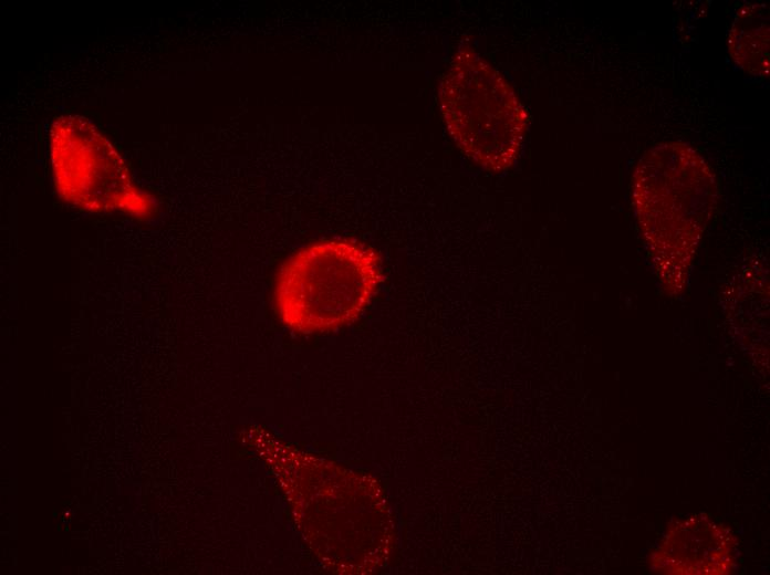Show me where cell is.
I'll return each instance as SVG.
<instances>
[{
  "instance_id": "6da1fadb",
  "label": "cell",
  "mask_w": 770,
  "mask_h": 575,
  "mask_svg": "<svg viewBox=\"0 0 770 575\" xmlns=\"http://www.w3.org/2000/svg\"><path fill=\"white\" fill-rule=\"evenodd\" d=\"M377 282L378 263L370 249L347 241L319 242L283 263L275 283V306L291 328L324 331L356 317Z\"/></svg>"
},
{
  "instance_id": "7a4b0ae2",
  "label": "cell",
  "mask_w": 770,
  "mask_h": 575,
  "mask_svg": "<svg viewBox=\"0 0 770 575\" xmlns=\"http://www.w3.org/2000/svg\"><path fill=\"white\" fill-rule=\"evenodd\" d=\"M447 130L472 161L491 170L508 168L519 156L527 112L506 79L477 54L460 55L439 87Z\"/></svg>"
},
{
  "instance_id": "3957f363",
  "label": "cell",
  "mask_w": 770,
  "mask_h": 575,
  "mask_svg": "<svg viewBox=\"0 0 770 575\" xmlns=\"http://www.w3.org/2000/svg\"><path fill=\"white\" fill-rule=\"evenodd\" d=\"M51 146L56 180L72 202L101 210L119 206L132 194L121 157L86 118H59Z\"/></svg>"
},
{
  "instance_id": "277c9868",
  "label": "cell",
  "mask_w": 770,
  "mask_h": 575,
  "mask_svg": "<svg viewBox=\"0 0 770 575\" xmlns=\"http://www.w3.org/2000/svg\"><path fill=\"white\" fill-rule=\"evenodd\" d=\"M768 12L764 7L751 4L737 13L729 35V50L742 69L757 74L768 67Z\"/></svg>"
}]
</instances>
